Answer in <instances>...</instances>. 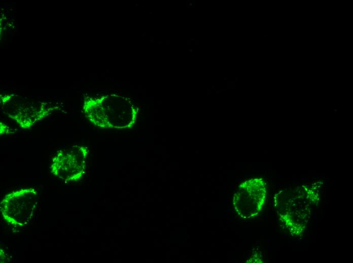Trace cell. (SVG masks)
<instances>
[{
  "mask_svg": "<svg viewBox=\"0 0 353 263\" xmlns=\"http://www.w3.org/2000/svg\"><path fill=\"white\" fill-rule=\"evenodd\" d=\"M84 147H73L69 151L58 153L53 159L51 172L66 181H76L82 177L83 170L80 159L85 155Z\"/></svg>",
  "mask_w": 353,
  "mask_h": 263,
  "instance_id": "cell-1",
  "label": "cell"
},
{
  "mask_svg": "<svg viewBox=\"0 0 353 263\" xmlns=\"http://www.w3.org/2000/svg\"><path fill=\"white\" fill-rule=\"evenodd\" d=\"M9 131V127H7L3 123L1 122V134H7Z\"/></svg>",
  "mask_w": 353,
  "mask_h": 263,
  "instance_id": "cell-2",
  "label": "cell"
}]
</instances>
